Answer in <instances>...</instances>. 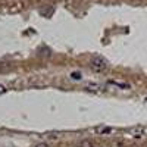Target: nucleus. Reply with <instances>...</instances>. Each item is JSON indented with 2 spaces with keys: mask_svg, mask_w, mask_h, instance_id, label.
I'll use <instances>...</instances> for the list:
<instances>
[{
  "mask_svg": "<svg viewBox=\"0 0 147 147\" xmlns=\"http://www.w3.org/2000/svg\"><path fill=\"white\" fill-rule=\"evenodd\" d=\"M109 84H112V85H115V87H119V88H122V90H129L131 88V85L128 84V82H122V81H109Z\"/></svg>",
  "mask_w": 147,
  "mask_h": 147,
  "instance_id": "3",
  "label": "nucleus"
},
{
  "mask_svg": "<svg viewBox=\"0 0 147 147\" xmlns=\"http://www.w3.org/2000/svg\"><path fill=\"white\" fill-rule=\"evenodd\" d=\"M5 93H6V87L0 84V94H5Z\"/></svg>",
  "mask_w": 147,
  "mask_h": 147,
  "instance_id": "8",
  "label": "nucleus"
},
{
  "mask_svg": "<svg viewBox=\"0 0 147 147\" xmlns=\"http://www.w3.org/2000/svg\"><path fill=\"white\" fill-rule=\"evenodd\" d=\"M146 102H147V97H146Z\"/></svg>",
  "mask_w": 147,
  "mask_h": 147,
  "instance_id": "10",
  "label": "nucleus"
},
{
  "mask_svg": "<svg viewBox=\"0 0 147 147\" xmlns=\"http://www.w3.org/2000/svg\"><path fill=\"white\" fill-rule=\"evenodd\" d=\"M80 147H93V143L85 140V141H81V143H80Z\"/></svg>",
  "mask_w": 147,
  "mask_h": 147,
  "instance_id": "6",
  "label": "nucleus"
},
{
  "mask_svg": "<svg viewBox=\"0 0 147 147\" xmlns=\"http://www.w3.org/2000/svg\"><path fill=\"white\" fill-rule=\"evenodd\" d=\"M102 88V85L99 84H87L85 85V90H88V91H100Z\"/></svg>",
  "mask_w": 147,
  "mask_h": 147,
  "instance_id": "5",
  "label": "nucleus"
},
{
  "mask_svg": "<svg viewBox=\"0 0 147 147\" xmlns=\"http://www.w3.org/2000/svg\"><path fill=\"white\" fill-rule=\"evenodd\" d=\"M94 131H96V134H100V136H102V134L112 132V128H110V127H97Z\"/></svg>",
  "mask_w": 147,
  "mask_h": 147,
  "instance_id": "4",
  "label": "nucleus"
},
{
  "mask_svg": "<svg viewBox=\"0 0 147 147\" xmlns=\"http://www.w3.org/2000/svg\"><path fill=\"white\" fill-rule=\"evenodd\" d=\"M146 132H147V129L144 127H134V128H131L128 131V134L131 137H134V138H143L146 136Z\"/></svg>",
  "mask_w": 147,
  "mask_h": 147,
  "instance_id": "2",
  "label": "nucleus"
},
{
  "mask_svg": "<svg viewBox=\"0 0 147 147\" xmlns=\"http://www.w3.org/2000/svg\"><path fill=\"white\" fill-rule=\"evenodd\" d=\"M91 68L96 72H105V71H107L109 65L103 57H93L91 59Z\"/></svg>",
  "mask_w": 147,
  "mask_h": 147,
  "instance_id": "1",
  "label": "nucleus"
},
{
  "mask_svg": "<svg viewBox=\"0 0 147 147\" xmlns=\"http://www.w3.org/2000/svg\"><path fill=\"white\" fill-rule=\"evenodd\" d=\"M35 147H49V144H46V143H41V144H37Z\"/></svg>",
  "mask_w": 147,
  "mask_h": 147,
  "instance_id": "9",
  "label": "nucleus"
},
{
  "mask_svg": "<svg viewBox=\"0 0 147 147\" xmlns=\"http://www.w3.org/2000/svg\"><path fill=\"white\" fill-rule=\"evenodd\" d=\"M72 78H74V80H81V74L74 72V74H72Z\"/></svg>",
  "mask_w": 147,
  "mask_h": 147,
  "instance_id": "7",
  "label": "nucleus"
}]
</instances>
